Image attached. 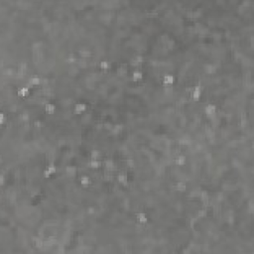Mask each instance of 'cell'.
Instances as JSON below:
<instances>
[{"mask_svg":"<svg viewBox=\"0 0 254 254\" xmlns=\"http://www.w3.org/2000/svg\"><path fill=\"white\" fill-rule=\"evenodd\" d=\"M85 110H86V104H85V103H76V104L74 106L72 112H74V114H76V115H80V114L84 113Z\"/></svg>","mask_w":254,"mask_h":254,"instance_id":"6da1fadb","label":"cell"},{"mask_svg":"<svg viewBox=\"0 0 254 254\" xmlns=\"http://www.w3.org/2000/svg\"><path fill=\"white\" fill-rule=\"evenodd\" d=\"M216 110H217V107L214 104H212V103H209V104H207V106L205 107V112L207 113V115H209V116L215 114Z\"/></svg>","mask_w":254,"mask_h":254,"instance_id":"7a4b0ae2","label":"cell"},{"mask_svg":"<svg viewBox=\"0 0 254 254\" xmlns=\"http://www.w3.org/2000/svg\"><path fill=\"white\" fill-rule=\"evenodd\" d=\"M29 93H30V89L28 87H21V88H19L16 91V94L19 97H22V98L27 97L29 95Z\"/></svg>","mask_w":254,"mask_h":254,"instance_id":"3957f363","label":"cell"},{"mask_svg":"<svg viewBox=\"0 0 254 254\" xmlns=\"http://www.w3.org/2000/svg\"><path fill=\"white\" fill-rule=\"evenodd\" d=\"M44 109H45V112L48 115H52V114L55 113L56 106L55 104H53V103H47V104L44 106Z\"/></svg>","mask_w":254,"mask_h":254,"instance_id":"277c9868","label":"cell"},{"mask_svg":"<svg viewBox=\"0 0 254 254\" xmlns=\"http://www.w3.org/2000/svg\"><path fill=\"white\" fill-rule=\"evenodd\" d=\"M136 219H137V221H138L139 223H141V224H146L147 222H148L147 215L145 213H143V212H139V213H137Z\"/></svg>","mask_w":254,"mask_h":254,"instance_id":"5b68a950","label":"cell"},{"mask_svg":"<svg viewBox=\"0 0 254 254\" xmlns=\"http://www.w3.org/2000/svg\"><path fill=\"white\" fill-rule=\"evenodd\" d=\"M201 96V86H195L193 91V99L195 101H199Z\"/></svg>","mask_w":254,"mask_h":254,"instance_id":"8992f818","label":"cell"},{"mask_svg":"<svg viewBox=\"0 0 254 254\" xmlns=\"http://www.w3.org/2000/svg\"><path fill=\"white\" fill-rule=\"evenodd\" d=\"M89 184H90V178L88 176L84 175V176H82L80 178V185L82 188H86Z\"/></svg>","mask_w":254,"mask_h":254,"instance_id":"52a82bcc","label":"cell"},{"mask_svg":"<svg viewBox=\"0 0 254 254\" xmlns=\"http://www.w3.org/2000/svg\"><path fill=\"white\" fill-rule=\"evenodd\" d=\"M176 190L180 193H185L187 191V184L185 182H178L176 185Z\"/></svg>","mask_w":254,"mask_h":254,"instance_id":"ba28073f","label":"cell"},{"mask_svg":"<svg viewBox=\"0 0 254 254\" xmlns=\"http://www.w3.org/2000/svg\"><path fill=\"white\" fill-rule=\"evenodd\" d=\"M116 179H117V182L119 183V184L125 185L127 183V175L124 174V173H120V174H118L117 177H116Z\"/></svg>","mask_w":254,"mask_h":254,"instance_id":"9c48e42d","label":"cell"},{"mask_svg":"<svg viewBox=\"0 0 254 254\" xmlns=\"http://www.w3.org/2000/svg\"><path fill=\"white\" fill-rule=\"evenodd\" d=\"M132 78L134 80H136V82H139V80H141L143 78V74L141 70H139V68L137 70H135L134 72H133L132 74Z\"/></svg>","mask_w":254,"mask_h":254,"instance_id":"30bf717a","label":"cell"},{"mask_svg":"<svg viewBox=\"0 0 254 254\" xmlns=\"http://www.w3.org/2000/svg\"><path fill=\"white\" fill-rule=\"evenodd\" d=\"M186 162H187L186 157H185L184 155H181V156H179V157L177 158L176 161H175V163H176L177 166H185V165H186Z\"/></svg>","mask_w":254,"mask_h":254,"instance_id":"8fae6325","label":"cell"},{"mask_svg":"<svg viewBox=\"0 0 254 254\" xmlns=\"http://www.w3.org/2000/svg\"><path fill=\"white\" fill-rule=\"evenodd\" d=\"M174 76L173 74H166L165 76H164V80H163V82L165 84H174Z\"/></svg>","mask_w":254,"mask_h":254,"instance_id":"7c38bea8","label":"cell"},{"mask_svg":"<svg viewBox=\"0 0 254 254\" xmlns=\"http://www.w3.org/2000/svg\"><path fill=\"white\" fill-rule=\"evenodd\" d=\"M89 167L92 168V169H98V168L101 167V162L98 161V160H90Z\"/></svg>","mask_w":254,"mask_h":254,"instance_id":"4fadbf2b","label":"cell"},{"mask_svg":"<svg viewBox=\"0 0 254 254\" xmlns=\"http://www.w3.org/2000/svg\"><path fill=\"white\" fill-rule=\"evenodd\" d=\"M100 159V152L97 150H93L90 152V160H98Z\"/></svg>","mask_w":254,"mask_h":254,"instance_id":"5bb4252c","label":"cell"},{"mask_svg":"<svg viewBox=\"0 0 254 254\" xmlns=\"http://www.w3.org/2000/svg\"><path fill=\"white\" fill-rule=\"evenodd\" d=\"M99 66H100L102 70H106V68H108V66H109V63H108L107 61H101L100 64H99Z\"/></svg>","mask_w":254,"mask_h":254,"instance_id":"9a60e30c","label":"cell"}]
</instances>
